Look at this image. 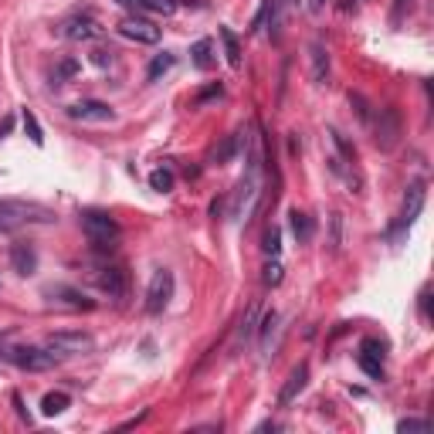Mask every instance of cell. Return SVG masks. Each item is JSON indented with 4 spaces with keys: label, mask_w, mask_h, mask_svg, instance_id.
Returning <instances> with one entry per match:
<instances>
[{
    "label": "cell",
    "mask_w": 434,
    "mask_h": 434,
    "mask_svg": "<svg viewBox=\"0 0 434 434\" xmlns=\"http://www.w3.org/2000/svg\"><path fill=\"white\" fill-rule=\"evenodd\" d=\"M54 210L34 201H10L0 197V234H14V231L27 228V224H52Z\"/></svg>",
    "instance_id": "cell-1"
},
{
    "label": "cell",
    "mask_w": 434,
    "mask_h": 434,
    "mask_svg": "<svg viewBox=\"0 0 434 434\" xmlns=\"http://www.w3.org/2000/svg\"><path fill=\"white\" fill-rule=\"evenodd\" d=\"M82 231H85L88 245L95 251H102V255H109L116 248V241H119V224L105 210H82Z\"/></svg>",
    "instance_id": "cell-2"
},
{
    "label": "cell",
    "mask_w": 434,
    "mask_h": 434,
    "mask_svg": "<svg viewBox=\"0 0 434 434\" xmlns=\"http://www.w3.org/2000/svg\"><path fill=\"white\" fill-rule=\"evenodd\" d=\"M0 359L14 363L17 370H31V373H45L61 363V357L52 346H0Z\"/></svg>",
    "instance_id": "cell-3"
},
{
    "label": "cell",
    "mask_w": 434,
    "mask_h": 434,
    "mask_svg": "<svg viewBox=\"0 0 434 434\" xmlns=\"http://www.w3.org/2000/svg\"><path fill=\"white\" fill-rule=\"evenodd\" d=\"M424 197H428V187H424V180H414L408 187V197H404V210H401V217L387 228V241H394V245H401L404 241V234L414 228V221L421 217V210H424Z\"/></svg>",
    "instance_id": "cell-4"
},
{
    "label": "cell",
    "mask_w": 434,
    "mask_h": 434,
    "mask_svg": "<svg viewBox=\"0 0 434 434\" xmlns=\"http://www.w3.org/2000/svg\"><path fill=\"white\" fill-rule=\"evenodd\" d=\"M258 177L261 173H248L245 170V177L238 180V187H234V194H231V217L234 221H248L251 217V210L258 204Z\"/></svg>",
    "instance_id": "cell-5"
},
{
    "label": "cell",
    "mask_w": 434,
    "mask_h": 434,
    "mask_svg": "<svg viewBox=\"0 0 434 434\" xmlns=\"http://www.w3.org/2000/svg\"><path fill=\"white\" fill-rule=\"evenodd\" d=\"M401 112L397 109H377V123H373V143H377V150L383 153H390L397 143H401Z\"/></svg>",
    "instance_id": "cell-6"
},
{
    "label": "cell",
    "mask_w": 434,
    "mask_h": 434,
    "mask_svg": "<svg viewBox=\"0 0 434 434\" xmlns=\"http://www.w3.org/2000/svg\"><path fill=\"white\" fill-rule=\"evenodd\" d=\"M173 272L170 268H156L153 279H150V288H146V312L150 316H160L163 309L170 306V299H173Z\"/></svg>",
    "instance_id": "cell-7"
},
{
    "label": "cell",
    "mask_w": 434,
    "mask_h": 434,
    "mask_svg": "<svg viewBox=\"0 0 434 434\" xmlns=\"http://www.w3.org/2000/svg\"><path fill=\"white\" fill-rule=\"evenodd\" d=\"M58 34L65 38V41H95V38H102V24H99V17L95 14H72V17H65L61 24H58Z\"/></svg>",
    "instance_id": "cell-8"
},
{
    "label": "cell",
    "mask_w": 434,
    "mask_h": 434,
    "mask_svg": "<svg viewBox=\"0 0 434 434\" xmlns=\"http://www.w3.org/2000/svg\"><path fill=\"white\" fill-rule=\"evenodd\" d=\"M45 346H52L58 357H85V353H92L95 350V339L88 336V332H52L48 339H45Z\"/></svg>",
    "instance_id": "cell-9"
},
{
    "label": "cell",
    "mask_w": 434,
    "mask_h": 434,
    "mask_svg": "<svg viewBox=\"0 0 434 434\" xmlns=\"http://www.w3.org/2000/svg\"><path fill=\"white\" fill-rule=\"evenodd\" d=\"M119 34L136 41V45H156L160 41V27L153 21H146V17H139V14H126L119 21Z\"/></svg>",
    "instance_id": "cell-10"
},
{
    "label": "cell",
    "mask_w": 434,
    "mask_h": 434,
    "mask_svg": "<svg viewBox=\"0 0 434 434\" xmlns=\"http://www.w3.org/2000/svg\"><path fill=\"white\" fill-rule=\"evenodd\" d=\"M45 299L54 302V306H65V309H85V312L95 309V299H88V295H85L82 288H75V285H61V281L45 288Z\"/></svg>",
    "instance_id": "cell-11"
},
{
    "label": "cell",
    "mask_w": 434,
    "mask_h": 434,
    "mask_svg": "<svg viewBox=\"0 0 434 434\" xmlns=\"http://www.w3.org/2000/svg\"><path fill=\"white\" fill-rule=\"evenodd\" d=\"M68 116L78 119V123H112L116 119V109L109 102H99V99H82L68 109Z\"/></svg>",
    "instance_id": "cell-12"
},
{
    "label": "cell",
    "mask_w": 434,
    "mask_h": 434,
    "mask_svg": "<svg viewBox=\"0 0 434 434\" xmlns=\"http://www.w3.org/2000/svg\"><path fill=\"white\" fill-rule=\"evenodd\" d=\"M95 281H99L102 292H109V299H123L126 295V268L123 265H102L95 272Z\"/></svg>",
    "instance_id": "cell-13"
},
{
    "label": "cell",
    "mask_w": 434,
    "mask_h": 434,
    "mask_svg": "<svg viewBox=\"0 0 434 434\" xmlns=\"http://www.w3.org/2000/svg\"><path fill=\"white\" fill-rule=\"evenodd\" d=\"M306 383H309V366L306 363H299L292 373H288V380L281 383V390H279V408H288L302 390H306Z\"/></svg>",
    "instance_id": "cell-14"
},
{
    "label": "cell",
    "mask_w": 434,
    "mask_h": 434,
    "mask_svg": "<svg viewBox=\"0 0 434 434\" xmlns=\"http://www.w3.org/2000/svg\"><path fill=\"white\" fill-rule=\"evenodd\" d=\"M10 265L17 275H34L38 272V251L27 241H14L10 245Z\"/></svg>",
    "instance_id": "cell-15"
},
{
    "label": "cell",
    "mask_w": 434,
    "mask_h": 434,
    "mask_svg": "<svg viewBox=\"0 0 434 434\" xmlns=\"http://www.w3.org/2000/svg\"><path fill=\"white\" fill-rule=\"evenodd\" d=\"M245 150V129H234L231 136H224L221 139V146L210 153V163H217V166H224V163H231L234 156Z\"/></svg>",
    "instance_id": "cell-16"
},
{
    "label": "cell",
    "mask_w": 434,
    "mask_h": 434,
    "mask_svg": "<svg viewBox=\"0 0 434 434\" xmlns=\"http://www.w3.org/2000/svg\"><path fill=\"white\" fill-rule=\"evenodd\" d=\"M309 72H312V82L316 85H323L326 78H330V48L323 45V41H312L309 45Z\"/></svg>",
    "instance_id": "cell-17"
},
{
    "label": "cell",
    "mask_w": 434,
    "mask_h": 434,
    "mask_svg": "<svg viewBox=\"0 0 434 434\" xmlns=\"http://www.w3.org/2000/svg\"><path fill=\"white\" fill-rule=\"evenodd\" d=\"M272 332H279V312H265V316L258 319V346H261V357H272V350H275Z\"/></svg>",
    "instance_id": "cell-18"
},
{
    "label": "cell",
    "mask_w": 434,
    "mask_h": 434,
    "mask_svg": "<svg viewBox=\"0 0 434 434\" xmlns=\"http://www.w3.org/2000/svg\"><path fill=\"white\" fill-rule=\"evenodd\" d=\"M190 58H194V65L207 72V68H214V41L210 38H201V41H194V48H190Z\"/></svg>",
    "instance_id": "cell-19"
},
{
    "label": "cell",
    "mask_w": 434,
    "mask_h": 434,
    "mask_svg": "<svg viewBox=\"0 0 434 434\" xmlns=\"http://www.w3.org/2000/svg\"><path fill=\"white\" fill-rule=\"evenodd\" d=\"M288 217H292V234L299 238V245H309V241H312V234H316L312 217H309V214H302V210H292Z\"/></svg>",
    "instance_id": "cell-20"
},
{
    "label": "cell",
    "mask_w": 434,
    "mask_h": 434,
    "mask_svg": "<svg viewBox=\"0 0 434 434\" xmlns=\"http://www.w3.org/2000/svg\"><path fill=\"white\" fill-rule=\"evenodd\" d=\"M68 404H72V397H68L65 390H52V394H45V401H41V414H45V417H54V414L68 410Z\"/></svg>",
    "instance_id": "cell-21"
},
{
    "label": "cell",
    "mask_w": 434,
    "mask_h": 434,
    "mask_svg": "<svg viewBox=\"0 0 434 434\" xmlns=\"http://www.w3.org/2000/svg\"><path fill=\"white\" fill-rule=\"evenodd\" d=\"M217 34H221V41H224V54H228V65H231V68H241V45H238L234 31H231V27H221Z\"/></svg>",
    "instance_id": "cell-22"
},
{
    "label": "cell",
    "mask_w": 434,
    "mask_h": 434,
    "mask_svg": "<svg viewBox=\"0 0 434 434\" xmlns=\"http://www.w3.org/2000/svg\"><path fill=\"white\" fill-rule=\"evenodd\" d=\"M173 61H177V54H170V52L156 54L153 61H150V68H146V78H150V82H160V78L173 68Z\"/></svg>",
    "instance_id": "cell-23"
},
{
    "label": "cell",
    "mask_w": 434,
    "mask_h": 434,
    "mask_svg": "<svg viewBox=\"0 0 434 434\" xmlns=\"http://www.w3.org/2000/svg\"><path fill=\"white\" fill-rule=\"evenodd\" d=\"M21 123H24V132L31 136V143H34V146H45V132H41V123H38V116H34L31 109H24V112H21Z\"/></svg>",
    "instance_id": "cell-24"
},
{
    "label": "cell",
    "mask_w": 434,
    "mask_h": 434,
    "mask_svg": "<svg viewBox=\"0 0 434 434\" xmlns=\"http://www.w3.org/2000/svg\"><path fill=\"white\" fill-rule=\"evenodd\" d=\"M255 332H258V302H251V306H248V312H245V319H241L238 339H241V343H248Z\"/></svg>",
    "instance_id": "cell-25"
},
{
    "label": "cell",
    "mask_w": 434,
    "mask_h": 434,
    "mask_svg": "<svg viewBox=\"0 0 434 434\" xmlns=\"http://www.w3.org/2000/svg\"><path fill=\"white\" fill-rule=\"evenodd\" d=\"M78 68H82V65H78L75 58H61V61L54 65V75H52V82H54V85H65L68 78H75V75H78Z\"/></svg>",
    "instance_id": "cell-26"
},
{
    "label": "cell",
    "mask_w": 434,
    "mask_h": 434,
    "mask_svg": "<svg viewBox=\"0 0 434 434\" xmlns=\"http://www.w3.org/2000/svg\"><path fill=\"white\" fill-rule=\"evenodd\" d=\"M261 248H265V255H268V258H279V251H281V228H279V224L265 228V238H261Z\"/></svg>",
    "instance_id": "cell-27"
},
{
    "label": "cell",
    "mask_w": 434,
    "mask_h": 434,
    "mask_svg": "<svg viewBox=\"0 0 434 434\" xmlns=\"http://www.w3.org/2000/svg\"><path fill=\"white\" fill-rule=\"evenodd\" d=\"M150 187H153L156 194H170L173 190V170H166V166H160L150 173Z\"/></svg>",
    "instance_id": "cell-28"
},
{
    "label": "cell",
    "mask_w": 434,
    "mask_h": 434,
    "mask_svg": "<svg viewBox=\"0 0 434 434\" xmlns=\"http://www.w3.org/2000/svg\"><path fill=\"white\" fill-rule=\"evenodd\" d=\"M359 370L373 380H383V359L380 357H370V353H359Z\"/></svg>",
    "instance_id": "cell-29"
},
{
    "label": "cell",
    "mask_w": 434,
    "mask_h": 434,
    "mask_svg": "<svg viewBox=\"0 0 434 434\" xmlns=\"http://www.w3.org/2000/svg\"><path fill=\"white\" fill-rule=\"evenodd\" d=\"M330 251L336 255L339 251V245H343V214H332L330 217Z\"/></svg>",
    "instance_id": "cell-30"
},
{
    "label": "cell",
    "mask_w": 434,
    "mask_h": 434,
    "mask_svg": "<svg viewBox=\"0 0 434 434\" xmlns=\"http://www.w3.org/2000/svg\"><path fill=\"white\" fill-rule=\"evenodd\" d=\"M281 272H285V268H281V261H279V258H272V261L265 265V275H261V281H265L268 288H275V285H281Z\"/></svg>",
    "instance_id": "cell-31"
},
{
    "label": "cell",
    "mask_w": 434,
    "mask_h": 434,
    "mask_svg": "<svg viewBox=\"0 0 434 434\" xmlns=\"http://www.w3.org/2000/svg\"><path fill=\"white\" fill-rule=\"evenodd\" d=\"M350 105H357V116L363 119V123H366V126L373 123V116H370V102H366L363 95H357V92H350Z\"/></svg>",
    "instance_id": "cell-32"
},
{
    "label": "cell",
    "mask_w": 434,
    "mask_h": 434,
    "mask_svg": "<svg viewBox=\"0 0 434 434\" xmlns=\"http://www.w3.org/2000/svg\"><path fill=\"white\" fill-rule=\"evenodd\" d=\"M397 431H401V434L428 431V421H424V417H404V421H397Z\"/></svg>",
    "instance_id": "cell-33"
},
{
    "label": "cell",
    "mask_w": 434,
    "mask_h": 434,
    "mask_svg": "<svg viewBox=\"0 0 434 434\" xmlns=\"http://www.w3.org/2000/svg\"><path fill=\"white\" fill-rule=\"evenodd\" d=\"M146 3V10H156V14H163V17H170L173 10H177V0H143Z\"/></svg>",
    "instance_id": "cell-34"
},
{
    "label": "cell",
    "mask_w": 434,
    "mask_h": 434,
    "mask_svg": "<svg viewBox=\"0 0 434 434\" xmlns=\"http://www.w3.org/2000/svg\"><path fill=\"white\" fill-rule=\"evenodd\" d=\"M383 350H387V346H383L380 339H373V336H366V339L359 343V353H370V357H380L383 359Z\"/></svg>",
    "instance_id": "cell-35"
},
{
    "label": "cell",
    "mask_w": 434,
    "mask_h": 434,
    "mask_svg": "<svg viewBox=\"0 0 434 434\" xmlns=\"http://www.w3.org/2000/svg\"><path fill=\"white\" fill-rule=\"evenodd\" d=\"M92 65H95V68H109V65H112V52H109V48H95V52H92Z\"/></svg>",
    "instance_id": "cell-36"
},
{
    "label": "cell",
    "mask_w": 434,
    "mask_h": 434,
    "mask_svg": "<svg viewBox=\"0 0 434 434\" xmlns=\"http://www.w3.org/2000/svg\"><path fill=\"white\" fill-rule=\"evenodd\" d=\"M268 10H272V0H261V10L255 14V24H251V31H261V27H265V21H268Z\"/></svg>",
    "instance_id": "cell-37"
},
{
    "label": "cell",
    "mask_w": 434,
    "mask_h": 434,
    "mask_svg": "<svg viewBox=\"0 0 434 434\" xmlns=\"http://www.w3.org/2000/svg\"><path fill=\"white\" fill-rule=\"evenodd\" d=\"M421 316H424V319H431V292H428V288L421 292Z\"/></svg>",
    "instance_id": "cell-38"
},
{
    "label": "cell",
    "mask_w": 434,
    "mask_h": 434,
    "mask_svg": "<svg viewBox=\"0 0 434 434\" xmlns=\"http://www.w3.org/2000/svg\"><path fill=\"white\" fill-rule=\"evenodd\" d=\"M116 3H119V7H126L129 14H139V10H143V7H146V3H143V0H116Z\"/></svg>",
    "instance_id": "cell-39"
},
{
    "label": "cell",
    "mask_w": 434,
    "mask_h": 434,
    "mask_svg": "<svg viewBox=\"0 0 434 434\" xmlns=\"http://www.w3.org/2000/svg\"><path fill=\"white\" fill-rule=\"evenodd\" d=\"M275 428H279L275 421H261V424H258V431H275Z\"/></svg>",
    "instance_id": "cell-40"
},
{
    "label": "cell",
    "mask_w": 434,
    "mask_h": 434,
    "mask_svg": "<svg viewBox=\"0 0 434 434\" xmlns=\"http://www.w3.org/2000/svg\"><path fill=\"white\" fill-rule=\"evenodd\" d=\"M279 7H299V0H279Z\"/></svg>",
    "instance_id": "cell-41"
},
{
    "label": "cell",
    "mask_w": 434,
    "mask_h": 434,
    "mask_svg": "<svg viewBox=\"0 0 434 434\" xmlns=\"http://www.w3.org/2000/svg\"><path fill=\"white\" fill-rule=\"evenodd\" d=\"M312 3H316V7H319V3H323V0H312Z\"/></svg>",
    "instance_id": "cell-42"
}]
</instances>
